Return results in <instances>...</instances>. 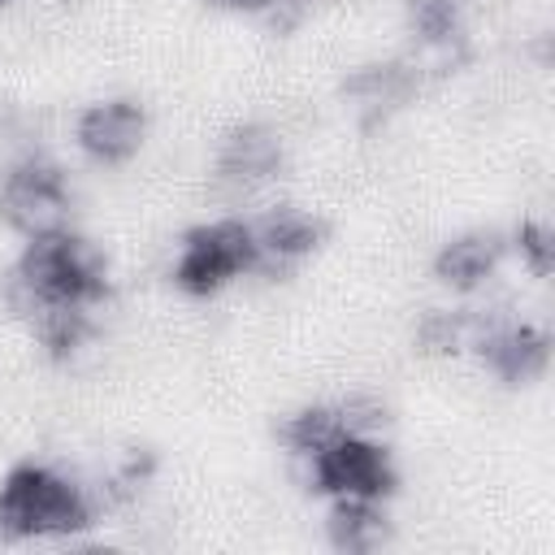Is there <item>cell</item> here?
Segmentation results:
<instances>
[{
    "mask_svg": "<svg viewBox=\"0 0 555 555\" xmlns=\"http://www.w3.org/2000/svg\"><path fill=\"white\" fill-rule=\"evenodd\" d=\"M516 251L525 256V264H529L538 278H546V273L555 269V230H551L546 221H525V225L516 230Z\"/></svg>",
    "mask_w": 555,
    "mask_h": 555,
    "instance_id": "cell-16",
    "label": "cell"
},
{
    "mask_svg": "<svg viewBox=\"0 0 555 555\" xmlns=\"http://www.w3.org/2000/svg\"><path fill=\"white\" fill-rule=\"evenodd\" d=\"M282 169V139L273 126L264 121H243L234 130H225L221 147H217V182L230 199L256 195L264 182H273Z\"/></svg>",
    "mask_w": 555,
    "mask_h": 555,
    "instance_id": "cell-6",
    "label": "cell"
},
{
    "mask_svg": "<svg viewBox=\"0 0 555 555\" xmlns=\"http://www.w3.org/2000/svg\"><path fill=\"white\" fill-rule=\"evenodd\" d=\"M91 525L87 494L43 464H17L0 486V533L9 538H61Z\"/></svg>",
    "mask_w": 555,
    "mask_h": 555,
    "instance_id": "cell-1",
    "label": "cell"
},
{
    "mask_svg": "<svg viewBox=\"0 0 555 555\" xmlns=\"http://www.w3.org/2000/svg\"><path fill=\"white\" fill-rule=\"evenodd\" d=\"M251 269H256L251 225L225 217V221L199 225L182 238V251L173 260V286H182L186 295H212L230 278L251 273Z\"/></svg>",
    "mask_w": 555,
    "mask_h": 555,
    "instance_id": "cell-4",
    "label": "cell"
},
{
    "mask_svg": "<svg viewBox=\"0 0 555 555\" xmlns=\"http://www.w3.org/2000/svg\"><path fill=\"white\" fill-rule=\"evenodd\" d=\"M0 4H9V0H0Z\"/></svg>",
    "mask_w": 555,
    "mask_h": 555,
    "instance_id": "cell-19",
    "label": "cell"
},
{
    "mask_svg": "<svg viewBox=\"0 0 555 555\" xmlns=\"http://www.w3.org/2000/svg\"><path fill=\"white\" fill-rule=\"evenodd\" d=\"M78 147L100 160V165H121L143 147L147 134V113L139 100H100L91 108H82L78 126Z\"/></svg>",
    "mask_w": 555,
    "mask_h": 555,
    "instance_id": "cell-8",
    "label": "cell"
},
{
    "mask_svg": "<svg viewBox=\"0 0 555 555\" xmlns=\"http://www.w3.org/2000/svg\"><path fill=\"white\" fill-rule=\"evenodd\" d=\"M338 421H343L347 434H373V429H382L390 421V412H386V403L377 395H351V399L338 403Z\"/></svg>",
    "mask_w": 555,
    "mask_h": 555,
    "instance_id": "cell-17",
    "label": "cell"
},
{
    "mask_svg": "<svg viewBox=\"0 0 555 555\" xmlns=\"http://www.w3.org/2000/svg\"><path fill=\"white\" fill-rule=\"evenodd\" d=\"M221 4H234V9H269L278 0H221Z\"/></svg>",
    "mask_w": 555,
    "mask_h": 555,
    "instance_id": "cell-18",
    "label": "cell"
},
{
    "mask_svg": "<svg viewBox=\"0 0 555 555\" xmlns=\"http://www.w3.org/2000/svg\"><path fill=\"white\" fill-rule=\"evenodd\" d=\"M473 347L481 351L486 369L499 377V382H512V386H525L533 377L546 373V360H551V338L533 325H520V321H507V317H486Z\"/></svg>",
    "mask_w": 555,
    "mask_h": 555,
    "instance_id": "cell-7",
    "label": "cell"
},
{
    "mask_svg": "<svg viewBox=\"0 0 555 555\" xmlns=\"http://www.w3.org/2000/svg\"><path fill=\"white\" fill-rule=\"evenodd\" d=\"M416 69H421V65H416ZM416 69L403 65V61H377V65H364V69L347 74L343 95L356 104V113H360L364 126H369V121H382L390 108H399V104L416 91V82H421Z\"/></svg>",
    "mask_w": 555,
    "mask_h": 555,
    "instance_id": "cell-10",
    "label": "cell"
},
{
    "mask_svg": "<svg viewBox=\"0 0 555 555\" xmlns=\"http://www.w3.org/2000/svg\"><path fill=\"white\" fill-rule=\"evenodd\" d=\"M308 460V486L334 499H382L395 490V464L369 434H338Z\"/></svg>",
    "mask_w": 555,
    "mask_h": 555,
    "instance_id": "cell-5",
    "label": "cell"
},
{
    "mask_svg": "<svg viewBox=\"0 0 555 555\" xmlns=\"http://www.w3.org/2000/svg\"><path fill=\"white\" fill-rule=\"evenodd\" d=\"M325 225L321 217H312L308 208H264L251 221V238H256V269L260 273H278L286 264H295L299 256H308L321 243Z\"/></svg>",
    "mask_w": 555,
    "mask_h": 555,
    "instance_id": "cell-9",
    "label": "cell"
},
{
    "mask_svg": "<svg viewBox=\"0 0 555 555\" xmlns=\"http://www.w3.org/2000/svg\"><path fill=\"white\" fill-rule=\"evenodd\" d=\"M499 256H503V238L490 234V230H473V234L451 238L434 256V278L455 286V291H473V286H481L494 273Z\"/></svg>",
    "mask_w": 555,
    "mask_h": 555,
    "instance_id": "cell-11",
    "label": "cell"
},
{
    "mask_svg": "<svg viewBox=\"0 0 555 555\" xmlns=\"http://www.w3.org/2000/svg\"><path fill=\"white\" fill-rule=\"evenodd\" d=\"M408 26L421 43L447 48L460 39V0H408Z\"/></svg>",
    "mask_w": 555,
    "mask_h": 555,
    "instance_id": "cell-15",
    "label": "cell"
},
{
    "mask_svg": "<svg viewBox=\"0 0 555 555\" xmlns=\"http://www.w3.org/2000/svg\"><path fill=\"white\" fill-rule=\"evenodd\" d=\"M464 343H473V312L434 308L416 321V351L425 356H455Z\"/></svg>",
    "mask_w": 555,
    "mask_h": 555,
    "instance_id": "cell-13",
    "label": "cell"
},
{
    "mask_svg": "<svg viewBox=\"0 0 555 555\" xmlns=\"http://www.w3.org/2000/svg\"><path fill=\"white\" fill-rule=\"evenodd\" d=\"M338 434H347L343 421H338V408H325V403L299 408V412L282 425V442H286L295 455H312V451H321L325 442H334Z\"/></svg>",
    "mask_w": 555,
    "mask_h": 555,
    "instance_id": "cell-14",
    "label": "cell"
},
{
    "mask_svg": "<svg viewBox=\"0 0 555 555\" xmlns=\"http://www.w3.org/2000/svg\"><path fill=\"white\" fill-rule=\"evenodd\" d=\"M4 291L91 308L95 299H104V256L87 238H74L69 230L48 234V238H30L17 269L4 282Z\"/></svg>",
    "mask_w": 555,
    "mask_h": 555,
    "instance_id": "cell-2",
    "label": "cell"
},
{
    "mask_svg": "<svg viewBox=\"0 0 555 555\" xmlns=\"http://www.w3.org/2000/svg\"><path fill=\"white\" fill-rule=\"evenodd\" d=\"M69 212H74L69 186H65V173H61L52 160L22 156V160L0 178V217H4L9 230H17L26 243L69 230Z\"/></svg>",
    "mask_w": 555,
    "mask_h": 555,
    "instance_id": "cell-3",
    "label": "cell"
},
{
    "mask_svg": "<svg viewBox=\"0 0 555 555\" xmlns=\"http://www.w3.org/2000/svg\"><path fill=\"white\" fill-rule=\"evenodd\" d=\"M325 529H330V542L338 551L369 555V551H377L386 542L390 525H386V512L377 507V499H338L330 520H325Z\"/></svg>",
    "mask_w": 555,
    "mask_h": 555,
    "instance_id": "cell-12",
    "label": "cell"
}]
</instances>
